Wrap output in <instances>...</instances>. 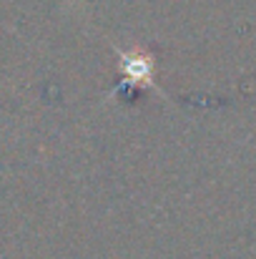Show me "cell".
<instances>
[{
    "instance_id": "cell-1",
    "label": "cell",
    "mask_w": 256,
    "mask_h": 259,
    "mask_svg": "<svg viewBox=\"0 0 256 259\" xmlns=\"http://www.w3.org/2000/svg\"><path fill=\"white\" fill-rule=\"evenodd\" d=\"M116 53H118L121 73H123V81H121L118 88H126V86L146 88V91H153V93L166 98V93L156 83V61L146 51H141V48H133V51L116 48Z\"/></svg>"
}]
</instances>
